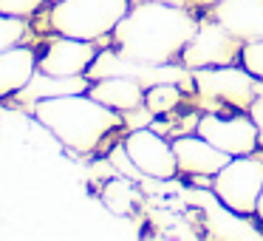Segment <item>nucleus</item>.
I'll list each match as a JSON object with an SVG mask.
<instances>
[{
  "instance_id": "obj_1",
  "label": "nucleus",
  "mask_w": 263,
  "mask_h": 241,
  "mask_svg": "<svg viewBox=\"0 0 263 241\" xmlns=\"http://www.w3.org/2000/svg\"><path fill=\"white\" fill-rule=\"evenodd\" d=\"M198 29V20L190 14V9L147 0L127 9V14L114 29V43L127 57L142 63H176L181 57L184 46Z\"/></svg>"
},
{
  "instance_id": "obj_2",
  "label": "nucleus",
  "mask_w": 263,
  "mask_h": 241,
  "mask_svg": "<svg viewBox=\"0 0 263 241\" xmlns=\"http://www.w3.org/2000/svg\"><path fill=\"white\" fill-rule=\"evenodd\" d=\"M31 114L77 153H91L114 128L122 125V116L114 108L97 102L91 94H65V97L37 99Z\"/></svg>"
},
{
  "instance_id": "obj_3",
  "label": "nucleus",
  "mask_w": 263,
  "mask_h": 241,
  "mask_svg": "<svg viewBox=\"0 0 263 241\" xmlns=\"http://www.w3.org/2000/svg\"><path fill=\"white\" fill-rule=\"evenodd\" d=\"M127 9V0H57L51 6L48 23L57 35L99 43L102 37L114 35Z\"/></svg>"
},
{
  "instance_id": "obj_4",
  "label": "nucleus",
  "mask_w": 263,
  "mask_h": 241,
  "mask_svg": "<svg viewBox=\"0 0 263 241\" xmlns=\"http://www.w3.org/2000/svg\"><path fill=\"white\" fill-rule=\"evenodd\" d=\"M193 71V88L198 97L215 111V105H229V108H252L257 97L263 94V80L235 65H206V68H190Z\"/></svg>"
},
{
  "instance_id": "obj_5",
  "label": "nucleus",
  "mask_w": 263,
  "mask_h": 241,
  "mask_svg": "<svg viewBox=\"0 0 263 241\" xmlns=\"http://www.w3.org/2000/svg\"><path fill=\"white\" fill-rule=\"evenodd\" d=\"M260 190H263V159H255L252 153L232 156L212 176L215 199L223 201L238 216H252L257 210Z\"/></svg>"
},
{
  "instance_id": "obj_6",
  "label": "nucleus",
  "mask_w": 263,
  "mask_h": 241,
  "mask_svg": "<svg viewBox=\"0 0 263 241\" xmlns=\"http://www.w3.org/2000/svg\"><path fill=\"white\" fill-rule=\"evenodd\" d=\"M243 43L229 35L218 20H198V29L181 51V65L206 68V65H235L240 63Z\"/></svg>"
},
{
  "instance_id": "obj_7",
  "label": "nucleus",
  "mask_w": 263,
  "mask_h": 241,
  "mask_svg": "<svg viewBox=\"0 0 263 241\" xmlns=\"http://www.w3.org/2000/svg\"><path fill=\"white\" fill-rule=\"evenodd\" d=\"M195 133L212 142L218 150L229 156H246L255 153L260 145V133L252 116H218L215 111L204 114L195 122Z\"/></svg>"
},
{
  "instance_id": "obj_8",
  "label": "nucleus",
  "mask_w": 263,
  "mask_h": 241,
  "mask_svg": "<svg viewBox=\"0 0 263 241\" xmlns=\"http://www.w3.org/2000/svg\"><path fill=\"white\" fill-rule=\"evenodd\" d=\"M130 165L136 167L142 176L150 179H173L178 173L176 153H173V142H167L164 136H159L150 128H136L127 133V139L122 142Z\"/></svg>"
},
{
  "instance_id": "obj_9",
  "label": "nucleus",
  "mask_w": 263,
  "mask_h": 241,
  "mask_svg": "<svg viewBox=\"0 0 263 241\" xmlns=\"http://www.w3.org/2000/svg\"><path fill=\"white\" fill-rule=\"evenodd\" d=\"M97 54H99L97 43L57 35L46 43V51L37 57V68L43 74H54V77H80L91 68Z\"/></svg>"
},
{
  "instance_id": "obj_10",
  "label": "nucleus",
  "mask_w": 263,
  "mask_h": 241,
  "mask_svg": "<svg viewBox=\"0 0 263 241\" xmlns=\"http://www.w3.org/2000/svg\"><path fill=\"white\" fill-rule=\"evenodd\" d=\"M173 153H176L178 173H190V176H215L232 156L218 150L212 142H206L198 133H187V136L173 139Z\"/></svg>"
},
{
  "instance_id": "obj_11",
  "label": "nucleus",
  "mask_w": 263,
  "mask_h": 241,
  "mask_svg": "<svg viewBox=\"0 0 263 241\" xmlns=\"http://www.w3.org/2000/svg\"><path fill=\"white\" fill-rule=\"evenodd\" d=\"M212 20L240 43L263 40V0H218L212 6Z\"/></svg>"
},
{
  "instance_id": "obj_12",
  "label": "nucleus",
  "mask_w": 263,
  "mask_h": 241,
  "mask_svg": "<svg viewBox=\"0 0 263 241\" xmlns=\"http://www.w3.org/2000/svg\"><path fill=\"white\" fill-rule=\"evenodd\" d=\"M88 94L97 102L108 105L114 111H133L139 105H144V88L133 77H102V80H93L88 85Z\"/></svg>"
},
{
  "instance_id": "obj_13",
  "label": "nucleus",
  "mask_w": 263,
  "mask_h": 241,
  "mask_svg": "<svg viewBox=\"0 0 263 241\" xmlns=\"http://www.w3.org/2000/svg\"><path fill=\"white\" fill-rule=\"evenodd\" d=\"M91 80L85 74L80 77H54V74H43L40 68L34 71L29 82L14 94L17 102H31L34 105L37 99H51V97H65V94H85Z\"/></svg>"
},
{
  "instance_id": "obj_14",
  "label": "nucleus",
  "mask_w": 263,
  "mask_h": 241,
  "mask_svg": "<svg viewBox=\"0 0 263 241\" xmlns=\"http://www.w3.org/2000/svg\"><path fill=\"white\" fill-rule=\"evenodd\" d=\"M37 71V54L29 46H14L0 51V99L14 97Z\"/></svg>"
},
{
  "instance_id": "obj_15",
  "label": "nucleus",
  "mask_w": 263,
  "mask_h": 241,
  "mask_svg": "<svg viewBox=\"0 0 263 241\" xmlns=\"http://www.w3.org/2000/svg\"><path fill=\"white\" fill-rule=\"evenodd\" d=\"M178 102H181V85L176 82H159V85L144 88V108L153 116L170 114Z\"/></svg>"
},
{
  "instance_id": "obj_16",
  "label": "nucleus",
  "mask_w": 263,
  "mask_h": 241,
  "mask_svg": "<svg viewBox=\"0 0 263 241\" xmlns=\"http://www.w3.org/2000/svg\"><path fill=\"white\" fill-rule=\"evenodd\" d=\"M29 37V23L26 18H14V14H0V51L14 46H23Z\"/></svg>"
},
{
  "instance_id": "obj_17",
  "label": "nucleus",
  "mask_w": 263,
  "mask_h": 241,
  "mask_svg": "<svg viewBox=\"0 0 263 241\" xmlns=\"http://www.w3.org/2000/svg\"><path fill=\"white\" fill-rule=\"evenodd\" d=\"M240 65H243L249 74H255L257 80H263V40L243 43V51H240Z\"/></svg>"
},
{
  "instance_id": "obj_18",
  "label": "nucleus",
  "mask_w": 263,
  "mask_h": 241,
  "mask_svg": "<svg viewBox=\"0 0 263 241\" xmlns=\"http://www.w3.org/2000/svg\"><path fill=\"white\" fill-rule=\"evenodd\" d=\"M46 0H0V14H14V18H31Z\"/></svg>"
},
{
  "instance_id": "obj_19",
  "label": "nucleus",
  "mask_w": 263,
  "mask_h": 241,
  "mask_svg": "<svg viewBox=\"0 0 263 241\" xmlns=\"http://www.w3.org/2000/svg\"><path fill=\"white\" fill-rule=\"evenodd\" d=\"M249 116L255 119V125H257V133H260V145H263V94L252 102V108H249Z\"/></svg>"
},
{
  "instance_id": "obj_20",
  "label": "nucleus",
  "mask_w": 263,
  "mask_h": 241,
  "mask_svg": "<svg viewBox=\"0 0 263 241\" xmlns=\"http://www.w3.org/2000/svg\"><path fill=\"white\" fill-rule=\"evenodd\" d=\"M218 0H187V6H215Z\"/></svg>"
},
{
  "instance_id": "obj_21",
  "label": "nucleus",
  "mask_w": 263,
  "mask_h": 241,
  "mask_svg": "<svg viewBox=\"0 0 263 241\" xmlns=\"http://www.w3.org/2000/svg\"><path fill=\"white\" fill-rule=\"evenodd\" d=\"M255 216L263 221V190H260V199H257V210H255Z\"/></svg>"
},
{
  "instance_id": "obj_22",
  "label": "nucleus",
  "mask_w": 263,
  "mask_h": 241,
  "mask_svg": "<svg viewBox=\"0 0 263 241\" xmlns=\"http://www.w3.org/2000/svg\"><path fill=\"white\" fill-rule=\"evenodd\" d=\"M161 3H173V6H184V9H187V0H161Z\"/></svg>"
},
{
  "instance_id": "obj_23",
  "label": "nucleus",
  "mask_w": 263,
  "mask_h": 241,
  "mask_svg": "<svg viewBox=\"0 0 263 241\" xmlns=\"http://www.w3.org/2000/svg\"><path fill=\"white\" fill-rule=\"evenodd\" d=\"M51 3H57V0H51Z\"/></svg>"
}]
</instances>
